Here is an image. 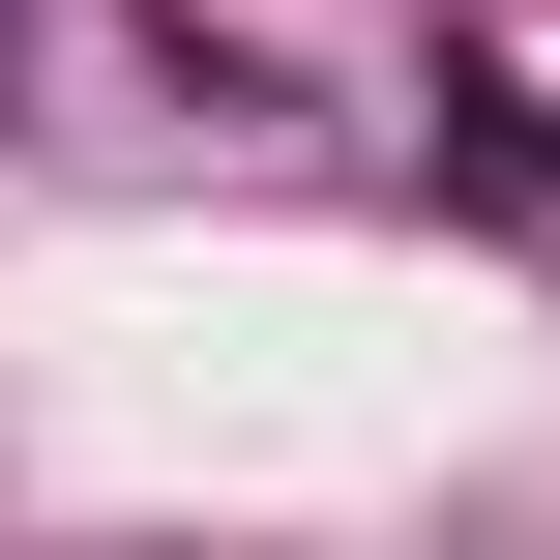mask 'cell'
Returning <instances> with one entry per match:
<instances>
[{
	"mask_svg": "<svg viewBox=\"0 0 560 560\" xmlns=\"http://www.w3.org/2000/svg\"><path fill=\"white\" fill-rule=\"evenodd\" d=\"M413 148H443V207H560V89H502V59H443Z\"/></svg>",
	"mask_w": 560,
	"mask_h": 560,
	"instance_id": "1",
	"label": "cell"
}]
</instances>
